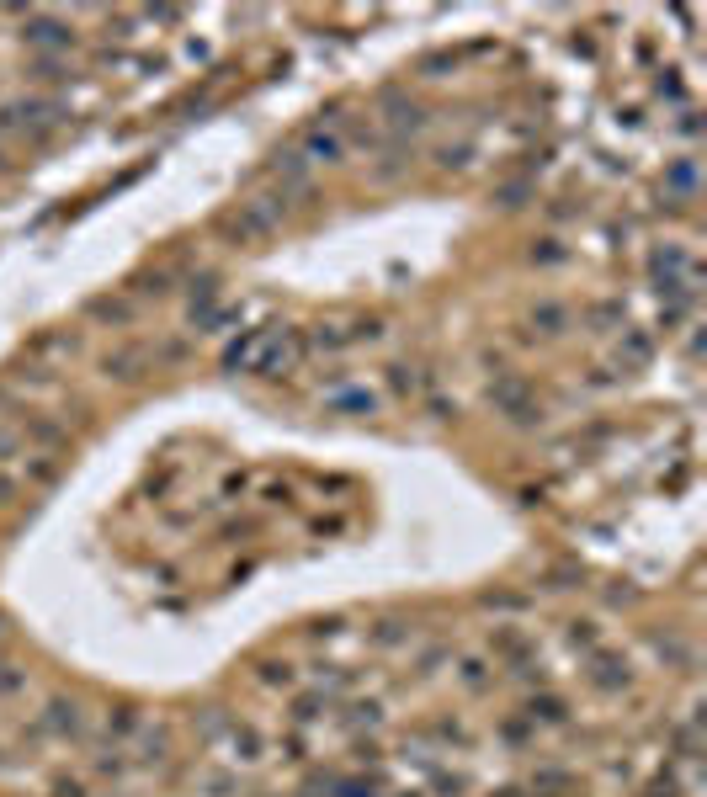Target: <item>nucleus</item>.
Segmentation results:
<instances>
[{
  "label": "nucleus",
  "instance_id": "423d86ee",
  "mask_svg": "<svg viewBox=\"0 0 707 797\" xmlns=\"http://www.w3.org/2000/svg\"><path fill=\"white\" fill-rule=\"evenodd\" d=\"M585 665H591V686H601V691H622V686H628V659L596 649Z\"/></svg>",
  "mask_w": 707,
  "mask_h": 797
},
{
  "label": "nucleus",
  "instance_id": "20e7f679",
  "mask_svg": "<svg viewBox=\"0 0 707 797\" xmlns=\"http://www.w3.org/2000/svg\"><path fill=\"white\" fill-rule=\"evenodd\" d=\"M319 404H325L330 415H378L383 410V394H378V388H367V383H341V388H330Z\"/></svg>",
  "mask_w": 707,
  "mask_h": 797
},
{
  "label": "nucleus",
  "instance_id": "6e6552de",
  "mask_svg": "<svg viewBox=\"0 0 707 797\" xmlns=\"http://www.w3.org/2000/svg\"><path fill=\"white\" fill-rule=\"evenodd\" d=\"M495 404H500L511 420H532V415H537V404L527 399V388H521L516 378H500V383H495Z\"/></svg>",
  "mask_w": 707,
  "mask_h": 797
},
{
  "label": "nucleus",
  "instance_id": "1a4fd4ad",
  "mask_svg": "<svg viewBox=\"0 0 707 797\" xmlns=\"http://www.w3.org/2000/svg\"><path fill=\"white\" fill-rule=\"evenodd\" d=\"M527 718H532V723H537V718H543V723H564V702L543 697V702H532V707H527Z\"/></svg>",
  "mask_w": 707,
  "mask_h": 797
},
{
  "label": "nucleus",
  "instance_id": "f03ea898",
  "mask_svg": "<svg viewBox=\"0 0 707 797\" xmlns=\"http://www.w3.org/2000/svg\"><path fill=\"white\" fill-rule=\"evenodd\" d=\"M346 149H351V128L341 117H319V123L303 128L293 160L298 165H335V160H346Z\"/></svg>",
  "mask_w": 707,
  "mask_h": 797
},
{
  "label": "nucleus",
  "instance_id": "0eeeda50",
  "mask_svg": "<svg viewBox=\"0 0 707 797\" xmlns=\"http://www.w3.org/2000/svg\"><path fill=\"white\" fill-rule=\"evenodd\" d=\"M80 728V707L75 702H48L43 718H38V734H54V739H70Z\"/></svg>",
  "mask_w": 707,
  "mask_h": 797
},
{
  "label": "nucleus",
  "instance_id": "7ed1b4c3",
  "mask_svg": "<svg viewBox=\"0 0 707 797\" xmlns=\"http://www.w3.org/2000/svg\"><path fill=\"white\" fill-rule=\"evenodd\" d=\"M64 117V107L59 101H11L6 112H0V133H48Z\"/></svg>",
  "mask_w": 707,
  "mask_h": 797
},
{
  "label": "nucleus",
  "instance_id": "39448f33",
  "mask_svg": "<svg viewBox=\"0 0 707 797\" xmlns=\"http://www.w3.org/2000/svg\"><path fill=\"white\" fill-rule=\"evenodd\" d=\"M282 213H288V197H256V202H245V208L229 218V229H240V234H266V229L282 224Z\"/></svg>",
  "mask_w": 707,
  "mask_h": 797
},
{
  "label": "nucleus",
  "instance_id": "9d476101",
  "mask_svg": "<svg viewBox=\"0 0 707 797\" xmlns=\"http://www.w3.org/2000/svg\"><path fill=\"white\" fill-rule=\"evenodd\" d=\"M32 38H38V43H70V38H64L59 27H38V32H32Z\"/></svg>",
  "mask_w": 707,
  "mask_h": 797
},
{
  "label": "nucleus",
  "instance_id": "f257e3e1",
  "mask_svg": "<svg viewBox=\"0 0 707 797\" xmlns=\"http://www.w3.org/2000/svg\"><path fill=\"white\" fill-rule=\"evenodd\" d=\"M303 356V341L293 330L282 325H266V330H250L240 335L229 351H224V367L229 372H261V378H282V372H293Z\"/></svg>",
  "mask_w": 707,
  "mask_h": 797
}]
</instances>
